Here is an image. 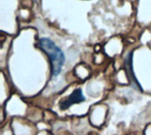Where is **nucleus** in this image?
Listing matches in <instances>:
<instances>
[{
    "instance_id": "nucleus-1",
    "label": "nucleus",
    "mask_w": 151,
    "mask_h": 135,
    "mask_svg": "<svg viewBox=\"0 0 151 135\" xmlns=\"http://www.w3.org/2000/svg\"><path fill=\"white\" fill-rule=\"evenodd\" d=\"M38 47L41 48L48 56L51 66V76L57 77L62 71L65 62V54L56 43L46 37L41 38L38 40Z\"/></svg>"
},
{
    "instance_id": "nucleus-4",
    "label": "nucleus",
    "mask_w": 151,
    "mask_h": 135,
    "mask_svg": "<svg viewBox=\"0 0 151 135\" xmlns=\"http://www.w3.org/2000/svg\"><path fill=\"white\" fill-rule=\"evenodd\" d=\"M83 1H89V0H83Z\"/></svg>"
},
{
    "instance_id": "nucleus-3",
    "label": "nucleus",
    "mask_w": 151,
    "mask_h": 135,
    "mask_svg": "<svg viewBox=\"0 0 151 135\" xmlns=\"http://www.w3.org/2000/svg\"><path fill=\"white\" fill-rule=\"evenodd\" d=\"M125 66H126V70H127V77L129 81L133 83V86L134 88H138V90H141V85L138 80L135 78L134 69H133V52L129 53L127 55L126 61H125Z\"/></svg>"
},
{
    "instance_id": "nucleus-2",
    "label": "nucleus",
    "mask_w": 151,
    "mask_h": 135,
    "mask_svg": "<svg viewBox=\"0 0 151 135\" xmlns=\"http://www.w3.org/2000/svg\"><path fill=\"white\" fill-rule=\"evenodd\" d=\"M83 101H85V98L82 94V90L81 89H76L71 95H69V97L67 98L64 99L60 103V109L66 110L71 105L83 102Z\"/></svg>"
}]
</instances>
